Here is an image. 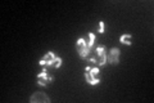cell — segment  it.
I'll use <instances>...</instances> for the list:
<instances>
[{
  "label": "cell",
  "instance_id": "cell-2",
  "mask_svg": "<svg viewBox=\"0 0 154 103\" xmlns=\"http://www.w3.org/2000/svg\"><path fill=\"white\" fill-rule=\"evenodd\" d=\"M85 77H86V81L89 82V84L91 85H96V84H99L100 80H99V68L98 67H94V68H91V67H86L85 68Z\"/></svg>",
  "mask_w": 154,
  "mask_h": 103
},
{
  "label": "cell",
  "instance_id": "cell-5",
  "mask_svg": "<svg viewBox=\"0 0 154 103\" xmlns=\"http://www.w3.org/2000/svg\"><path fill=\"white\" fill-rule=\"evenodd\" d=\"M76 47H77V52H79V54L81 58H86L89 54V49L88 47H86V41H85V39H79L76 43Z\"/></svg>",
  "mask_w": 154,
  "mask_h": 103
},
{
  "label": "cell",
  "instance_id": "cell-8",
  "mask_svg": "<svg viewBox=\"0 0 154 103\" xmlns=\"http://www.w3.org/2000/svg\"><path fill=\"white\" fill-rule=\"evenodd\" d=\"M130 40H131V35H128V34H125V35H122L119 37V41L122 44H125V45H130V44H131Z\"/></svg>",
  "mask_w": 154,
  "mask_h": 103
},
{
  "label": "cell",
  "instance_id": "cell-9",
  "mask_svg": "<svg viewBox=\"0 0 154 103\" xmlns=\"http://www.w3.org/2000/svg\"><path fill=\"white\" fill-rule=\"evenodd\" d=\"M94 40H95V35H94V34H89V36H88V40H85V41H86V47H88V49H89V50L91 49V47H93Z\"/></svg>",
  "mask_w": 154,
  "mask_h": 103
},
{
  "label": "cell",
  "instance_id": "cell-7",
  "mask_svg": "<svg viewBox=\"0 0 154 103\" xmlns=\"http://www.w3.org/2000/svg\"><path fill=\"white\" fill-rule=\"evenodd\" d=\"M108 61H109L110 63H112V65H117V63L119 62V49L113 48L112 50L109 52Z\"/></svg>",
  "mask_w": 154,
  "mask_h": 103
},
{
  "label": "cell",
  "instance_id": "cell-3",
  "mask_svg": "<svg viewBox=\"0 0 154 103\" xmlns=\"http://www.w3.org/2000/svg\"><path fill=\"white\" fill-rule=\"evenodd\" d=\"M91 62L98 63V66H104L107 62V54H105L104 47H99L95 49V57L91 58Z\"/></svg>",
  "mask_w": 154,
  "mask_h": 103
},
{
  "label": "cell",
  "instance_id": "cell-1",
  "mask_svg": "<svg viewBox=\"0 0 154 103\" xmlns=\"http://www.w3.org/2000/svg\"><path fill=\"white\" fill-rule=\"evenodd\" d=\"M40 65L44 68H48V67H59L62 65V60L59 57H57L53 52H48L46 54L41 58Z\"/></svg>",
  "mask_w": 154,
  "mask_h": 103
},
{
  "label": "cell",
  "instance_id": "cell-6",
  "mask_svg": "<svg viewBox=\"0 0 154 103\" xmlns=\"http://www.w3.org/2000/svg\"><path fill=\"white\" fill-rule=\"evenodd\" d=\"M53 81V77L48 73V71H46V68H44V71H42L40 75L37 76V82L40 85H42V86H46V85H49L50 82Z\"/></svg>",
  "mask_w": 154,
  "mask_h": 103
},
{
  "label": "cell",
  "instance_id": "cell-4",
  "mask_svg": "<svg viewBox=\"0 0 154 103\" xmlns=\"http://www.w3.org/2000/svg\"><path fill=\"white\" fill-rule=\"evenodd\" d=\"M30 101L32 103H49L50 102L49 97H48L44 92H36V93H33V94L31 95V98H30Z\"/></svg>",
  "mask_w": 154,
  "mask_h": 103
},
{
  "label": "cell",
  "instance_id": "cell-10",
  "mask_svg": "<svg viewBox=\"0 0 154 103\" xmlns=\"http://www.w3.org/2000/svg\"><path fill=\"white\" fill-rule=\"evenodd\" d=\"M99 32H100V34L104 32V22H103V21L99 22Z\"/></svg>",
  "mask_w": 154,
  "mask_h": 103
}]
</instances>
